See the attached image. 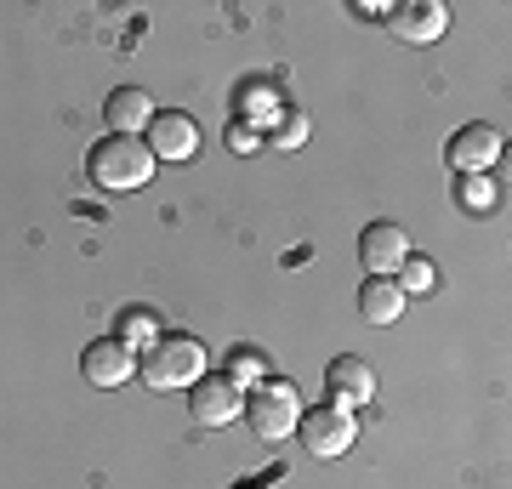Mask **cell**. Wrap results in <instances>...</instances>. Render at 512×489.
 Returning a JSON list of instances; mask_svg holds the SVG:
<instances>
[{
	"label": "cell",
	"mask_w": 512,
	"mask_h": 489,
	"mask_svg": "<svg viewBox=\"0 0 512 489\" xmlns=\"http://www.w3.org/2000/svg\"><path fill=\"white\" fill-rule=\"evenodd\" d=\"M444 6L439 0H404V6H387V29L399 40H410V46H433V40L444 35Z\"/></svg>",
	"instance_id": "11"
},
{
	"label": "cell",
	"mask_w": 512,
	"mask_h": 489,
	"mask_svg": "<svg viewBox=\"0 0 512 489\" xmlns=\"http://www.w3.org/2000/svg\"><path fill=\"white\" fill-rule=\"evenodd\" d=\"M205 364H211V347L205 342H194V336H160L154 347L137 353V376L154 393H183V387H194L205 376Z\"/></svg>",
	"instance_id": "1"
},
{
	"label": "cell",
	"mask_w": 512,
	"mask_h": 489,
	"mask_svg": "<svg viewBox=\"0 0 512 489\" xmlns=\"http://www.w3.org/2000/svg\"><path fill=\"white\" fill-rule=\"evenodd\" d=\"M359 262H365V279H399V268L410 262V234L399 222H370L359 234Z\"/></svg>",
	"instance_id": "8"
},
{
	"label": "cell",
	"mask_w": 512,
	"mask_h": 489,
	"mask_svg": "<svg viewBox=\"0 0 512 489\" xmlns=\"http://www.w3.org/2000/svg\"><path fill=\"white\" fill-rule=\"evenodd\" d=\"M404 308H410V296L399 290V279H365L359 285V313L370 325H399Z\"/></svg>",
	"instance_id": "13"
},
{
	"label": "cell",
	"mask_w": 512,
	"mask_h": 489,
	"mask_svg": "<svg viewBox=\"0 0 512 489\" xmlns=\"http://www.w3.org/2000/svg\"><path fill=\"white\" fill-rule=\"evenodd\" d=\"M222 376L251 393L256 381H268V364H262V353H256V347H234V359H228V370H222Z\"/></svg>",
	"instance_id": "15"
},
{
	"label": "cell",
	"mask_w": 512,
	"mask_h": 489,
	"mask_svg": "<svg viewBox=\"0 0 512 489\" xmlns=\"http://www.w3.org/2000/svg\"><path fill=\"white\" fill-rule=\"evenodd\" d=\"M148 120H154V97L143 86H114L103 97V126L114 137H137V131H148Z\"/></svg>",
	"instance_id": "12"
},
{
	"label": "cell",
	"mask_w": 512,
	"mask_h": 489,
	"mask_svg": "<svg viewBox=\"0 0 512 489\" xmlns=\"http://www.w3.org/2000/svg\"><path fill=\"white\" fill-rule=\"evenodd\" d=\"M296 438H302V450H308V455H319V461H336V455L353 450L359 421H353V410L313 404V410H302V421H296Z\"/></svg>",
	"instance_id": "4"
},
{
	"label": "cell",
	"mask_w": 512,
	"mask_h": 489,
	"mask_svg": "<svg viewBox=\"0 0 512 489\" xmlns=\"http://www.w3.org/2000/svg\"><path fill=\"white\" fill-rule=\"evenodd\" d=\"M268 143L285 148V154H291V148H302V143H308V114L285 109V114L274 120V126H268Z\"/></svg>",
	"instance_id": "16"
},
{
	"label": "cell",
	"mask_w": 512,
	"mask_h": 489,
	"mask_svg": "<svg viewBox=\"0 0 512 489\" xmlns=\"http://www.w3.org/2000/svg\"><path fill=\"white\" fill-rule=\"evenodd\" d=\"M188 416H194V427H205V433L234 427V421L245 416V387H234L228 376H200L188 387Z\"/></svg>",
	"instance_id": "5"
},
{
	"label": "cell",
	"mask_w": 512,
	"mask_h": 489,
	"mask_svg": "<svg viewBox=\"0 0 512 489\" xmlns=\"http://www.w3.org/2000/svg\"><path fill=\"white\" fill-rule=\"evenodd\" d=\"M228 148L234 154H256L262 148V131H251V120H239V126H228Z\"/></svg>",
	"instance_id": "18"
},
{
	"label": "cell",
	"mask_w": 512,
	"mask_h": 489,
	"mask_svg": "<svg viewBox=\"0 0 512 489\" xmlns=\"http://www.w3.org/2000/svg\"><path fill=\"white\" fill-rule=\"evenodd\" d=\"M154 154H148L143 137H103V143H92V154H86V171H92V182L103 188V194H137L148 177H154Z\"/></svg>",
	"instance_id": "2"
},
{
	"label": "cell",
	"mask_w": 512,
	"mask_h": 489,
	"mask_svg": "<svg viewBox=\"0 0 512 489\" xmlns=\"http://www.w3.org/2000/svg\"><path fill=\"white\" fill-rule=\"evenodd\" d=\"M501 154H507V143H501V131H495L490 120L461 126L456 137L444 143V160H450V171H456V177H484Z\"/></svg>",
	"instance_id": "6"
},
{
	"label": "cell",
	"mask_w": 512,
	"mask_h": 489,
	"mask_svg": "<svg viewBox=\"0 0 512 489\" xmlns=\"http://www.w3.org/2000/svg\"><path fill=\"white\" fill-rule=\"evenodd\" d=\"M433 285H439V273H433V262L410 251V262L399 268V290H404V296H427Z\"/></svg>",
	"instance_id": "17"
},
{
	"label": "cell",
	"mask_w": 512,
	"mask_h": 489,
	"mask_svg": "<svg viewBox=\"0 0 512 489\" xmlns=\"http://www.w3.org/2000/svg\"><path fill=\"white\" fill-rule=\"evenodd\" d=\"M143 143H148L154 160H177L183 165V160L200 154V126H194V114H183V109H154Z\"/></svg>",
	"instance_id": "7"
},
{
	"label": "cell",
	"mask_w": 512,
	"mask_h": 489,
	"mask_svg": "<svg viewBox=\"0 0 512 489\" xmlns=\"http://www.w3.org/2000/svg\"><path fill=\"white\" fill-rule=\"evenodd\" d=\"M80 376L92 381V387H126L137 376V353L126 342H114V336H97L86 353H80Z\"/></svg>",
	"instance_id": "9"
},
{
	"label": "cell",
	"mask_w": 512,
	"mask_h": 489,
	"mask_svg": "<svg viewBox=\"0 0 512 489\" xmlns=\"http://www.w3.org/2000/svg\"><path fill=\"white\" fill-rule=\"evenodd\" d=\"M245 421H251V433L262 438V444H279V438H291L296 421H302V393H296L285 376L256 381L251 393H245Z\"/></svg>",
	"instance_id": "3"
},
{
	"label": "cell",
	"mask_w": 512,
	"mask_h": 489,
	"mask_svg": "<svg viewBox=\"0 0 512 489\" xmlns=\"http://www.w3.org/2000/svg\"><path fill=\"white\" fill-rule=\"evenodd\" d=\"M114 342H126L131 353H143V347L160 342V319H154V308H120V319H114Z\"/></svg>",
	"instance_id": "14"
},
{
	"label": "cell",
	"mask_w": 512,
	"mask_h": 489,
	"mask_svg": "<svg viewBox=\"0 0 512 489\" xmlns=\"http://www.w3.org/2000/svg\"><path fill=\"white\" fill-rule=\"evenodd\" d=\"M325 399L336 410H359V404L376 399V370L365 359H330L325 370Z\"/></svg>",
	"instance_id": "10"
}]
</instances>
